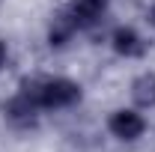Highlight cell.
Masks as SVG:
<instances>
[{
	"label": "cell",
	"mask_w": 155,
	"mask_h": 152,
	"mask_svg": "<svg viewBox=\"0 0 155 152\" xmlns=\"http://www.w3.org/2000/svg\"><path fill=\"white\" fill-rule=\"evenodd\" d=\"M66 9L72 12L78 30H90V27H96L98 21L104 18V12H107V0H69Z\"/></svg>",
	"instance_id": "cell-5"
},
{
	"label": "cell",
	"mask_w": 155,
	"mask_h": 152,
	"mask_svg": "<svg viewBox=\"0 0 155 152\" xmlns=\"http://www.w3.org/2000/svg\"><path fill=\"white\" fill-rule=\"evenodd\" d=\"M131 98L137 111H152L155 107V72H143L131 81Z\"/></svg>",
	"instance_id": "cell-7"
},
{
	"label": "cell",
	"mask_w": 155,
	"mask_h": 152,
	"mask_svg": "<svg viewBox=\"0 0 155 152\" xmlns=\"http://www.w3.org/2000/svg\"><path fill=\"white\" fill-rule=\"evenodd\" d=\"M42 111H66L81 101V87L69 78H42Z\"/></svg>",
	"instance_id": "cell-1"
},
{
	"label": "cell",
	"mask_w": 155,
	"mask_h": 152,
	"mask_svg": "<svg viewBox=\"0 0 155 152\" xmlns=\"http://www.w3.org/2000/svg\"><path fill=\"white\" fill-rule=\"evenodd\" d=\"M107 128L116 140H125V143H134L146 134V119L140 111H131V107H122V111H114L110 119H107Z\"/></svg>",
	"instance_id": "cell-2"
},
{
	"label": "cell",
	"mask_w": 155,
	"mask_h": 152,
	"mask_svg": "<svg viewBox=\"0 0 155 152\" xmlns=\"http://www.w3.org/2000/svg\"><path fill=\"white\" fill-rule=\"evenodd\" d=\"M75 33H78V24L72 18V12L69 9H60L57 15L51 18V27H48V45L51 48H63V45L72 42Z\"/></svg>",
	"instance_id": "cell-6"
},
{
	"label": "cell",
	"mask_w": 155,
	"mask_h": 152,
	"mask_svg": "<svg viewBox=\"0 0 155 152\" xmlns=\"http://www.w3.org/2000/svg\"><path fill=\"white\" fill-rule=\"evenodd\" d=\"M3 116H6V122L12 128H33L39 122V116H42V107H39L30 95H24L18 90V93L3 104Z\"/></svg>",
	"instance_id": "cell-3"
},
{
	"label": "cell",
	"mask_w": 155,
	"mask_h": 152,
	"mask_svg": "<svg viewBox=\"0 0 155 152\" xmlns=\"http://www.w3.org/2000/svg\"><path fill=\"white\" fill-rule=\"evenodd\" d=\"M110 48L125 60H137V57L146 54L149 45H146V39L140 36L134 27H116L114 33H110Z\"/></svg>",
	"instance_id": "cell-4"
},
{
	"label": "cell",
	"mask_w": 155,
	"mask_h": 152,
	"mask_svg": "<svg viewBox=\"0 0 155 152\" xmlns=\"http://www.w3.org/2000/svg\"><path fill=\"white\" fill-rule=\"evenodd\" d=\"M146 18H149V24H152V27H155V3H152V6H149V12H146Z\"/></svg>",
	"instance_id": "cell-9"
},
{
	"label": "cell",
	"mask_w": 155,
	"mask_h": 152,
	"mask_svg": "<svg viewBox=\"0 0 155 152\" xmlns=\"http://www.w3.org/2000/svg\"><path fill=\"white\" fill-rule=\"evenodd\" d=\"M6 60H9V48H6V42L0 39V69L6 66Z\"/></svg>",
	"instance_id": "cell-8"
}]
</instances>
